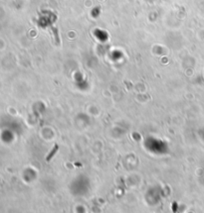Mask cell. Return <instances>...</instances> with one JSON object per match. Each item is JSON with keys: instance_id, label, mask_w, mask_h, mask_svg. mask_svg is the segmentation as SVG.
Instances as JSON below:
<instances>
[{"instance_id": "cell-1", "label": "cell", "mask_w": 204, "mask_h": 213, "mask_svg": "<svg viewBox=\"0 0 204 213\" xmlns=\"http://www.w3.org/2000/svg\"><path fill=\"white\" fill-rule=\"evenodd\" d=\"M58 150H59V145H57V144H56L55 146L53 147V149L50 151V153H49V154L47 155V157H46V159H45V160H46V162H50V161L53 159L54 156L56 155V153L58 152Z\"/></svg>"}]
</instances>
